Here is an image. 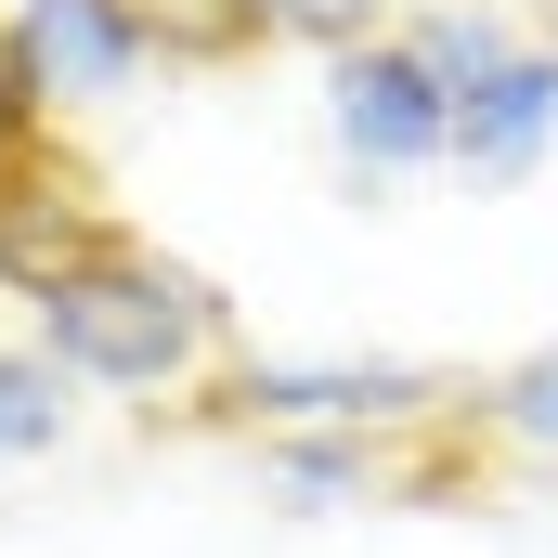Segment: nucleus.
Segmentation results:
<instances>
[{"label": "nucleus", "instance_id": "0eeeda50", "mask_svg": "<svg viewBox=\"0 0 558 558\" xmlns=\"http://www.w3.org/2000/svg\"><path fill=\"white\" fill-rule=\"evenodd\" d=\"M260 494L325 520V507H364L390 494V441H338V428H260Z\"/></svg>", "mask_w": 558, "mask_h": 558}, {"label": "nucleus", "instance_id": "39448f33", "mask_svg": "<svg viewBox=\"0 0 558 558\" xmlns=\"http://www.w3.org/2000/svg\"><path fill=\"white\" fill-rule=\"evenodd\" d=\"M0 26H13V65H26V92H39L52 131L156 78V65H143V26L118 13V0H13Z\"/></svg>", "mask_w": 558, "mask_h": 558}, {"label": "nucleus", "instance_id": "1a4fd4ad", "mask_svg": "<svg viewBox=\"0 0 558 558\" xmlns=\"http://www.w3.org/2000/svg\"><path fill=\"white\" fill-rule=\"evenodd\" d=\"M118 13L143 26V65H195V78H208V65L274 52V39H260V0H118Z\"/></svg>", "mask_w": 558, "mask_h": 558}, {"label": "nucleus", "instance_id": "9b49d317", "mask_svg": "<svg viewBox=\"0 0 558 558\" xmlns=\"http://www.w3.org/2000/svg\"><path fill=\"white\" fill-rule=\"evenodd\" d=\"M481 428H494L507 454H546V468H558V338H546V351H520V364L481 390Z\"/></svg>", "mask_w": 558, "mask_h": 558}, {"label": "nucleus", "instance_id": "7ed1b4c3", "mask_svg": "<svg viewBox=\"0 0 558 558\" xmlns=\"http://www.w3.org/2000/svg\"><path fill=\"white\" fill-rule=\"evenodd\" d=\"M105 247H118V208H105L92 156L65 131H39L26 156H0V299H39V286H65L78 260H105Z\"/></svg>", "mask_w": 558, "mask_h": 558}, {"label": "nucleus", "instance_id": "f8f14e48", "mask_svg": "<svg viewBox=\"0 0 558 558\" xmlns=\"http://www.w3.org/2000/svg\"><path fill=\"white\" fill-rule=\"evenodd\" d=\"M390 26H403V0H260V39H299V52H351Z\"/></svg>", "mask_w": 558, "mask_h": 558}, {"label": "nucleus", "instance_id": "4468645a", "mask_svg": "<svg viewBox=\"0 0 558 558\" xmlns=\"http://www.w3.org/2000/svg\"><path fill=\"white\" fill-rule=\"evenodd\" d=\"M0 13H13V0H0Z\"/></svg>", "mask_w": 558, "mask_h": 558}, {"label": "nucleus", "instance_id": "20e7f679", "mask_svg": "<svg viewBox=\"0 0 558 558\" xmlns=\"http://www.w3.org/2000/svg\"><path fill=\"white\" fill-rule=\"evenodd\" d=\"M441 78H428L416 52H403V26L390 39H351V52H325V131L338 156L364 169V182H403V169H441Z\"/></svg>", "mask_w": 558, "mask_h": 558}, {"label": "nucleus", "instance_id": "6e6552de", "mask_svg": "<svg viewBox=\"0 0 558 558\" xmlns=\"http://www.w3.org/2000/svg\"><path fill=\"white\" fill-rule=\"evenodd\" d=\"M520 39H533V13H520V0H403V52L441 78V105H454L468 78H494Z\"/></svg>", "mask_w": 558, "mask_h": 558}, {"label": "nucleus", "instance_id": "9d476101", "mask_svg": "<svg viewBox=\"0 0 558 558\" xmlns=\"http://www.w3.org/2000/svg\"><path fill=\"white\" fill-rule=\"evenodd\" d=\"M65 416H78V390H65V377H52V364L13 338V351H0V468L52 454V441H65Z\"/></svg>", "mask_w": 558, "mask_h": 558}, {"label": "nucleus", "instance_id": "423d86ee", "mask_svg": "<svg viewBox=\"0 0 558 558\" xmlns=\"http://www.w3.org/2000/svg\"><path fill=\"white\" fill-rule=\"evenodd\" d=\"M546 156H558V26H533L494 78L454 92V118H441V169H454V182H533Z\"/></svg>", "mask_w": 558, "mask_h": 558}, {"label": "nucleus", "instance_id": "f03ea898", "mask_svg": "<svg viewBox=\"0 0 558 558\" xmlns=\"http://www.w3.org/2000/svg\"><path fill=\"white\" fill-rule=\"evenodd\" d=\"M195 416L221 428H338V441H403V428H441L454 416V377L441 364H390V351H325V364H299V351H234L221 364V390L195 403Z\"/></svg>", "mask_w": 558, "mask_h": 558}, {"label": "nucleus", "instance_id": "f257e3e1", "mask_svg": "<svg viewBox=\"0 0 558 558\" xmlns=\"http://www.w3.org/2000/svg\"><path fill=\"white\" fill-rule=\"evenodd\" d=\"M26 351L65 390H118V403H208L234 364V299L182 260H156L143 234H118L105 260H78L65 286L26 299Z\"/></svg>", "mask_w": 558, "mask_h": 558}, {"label": "nucleus", "instance_id": "ddd939ff", "mask_svg": "<svg viewBox=\"0 0 558 558\" xmlns=\"http://www.w3.org/2000/svg\"><path fill=\"white\" fill-rule=\"evenodd\" d=\"M39 131H52V118H39V92H26V65H13V26H0V156H26Z\"/></svg>", "mask_w": 558, "mask_h": 558}]
</instances>
